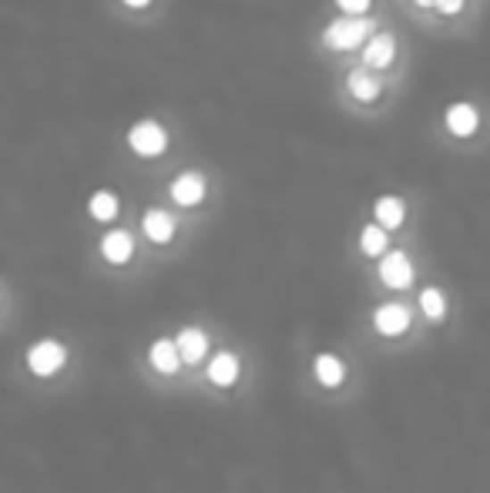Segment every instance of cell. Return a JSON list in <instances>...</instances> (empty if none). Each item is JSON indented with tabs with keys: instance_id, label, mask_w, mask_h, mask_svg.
<instances>
[{
	"instance_id": "obj_1",
	"label": "cell",
	"mask_w": 490,
	"mask_h": 493,
	"mask_svg": "<svg viewBox=\"0 0 490 493\" xmlns=\"http://www.w3.org/2000/svg\"><path fill=\"white\" fill-rule=\"evenodd\" d=\"M373 28L377 24L370 17H339V21H333L329 28L322 30V44L333 47V51H356V47L366 44Z\"/></svg>"
},
{
	"instance_id": "obj_2",
	"label": "cell",
	"mask_w": 490,
	"mask_h": 493,
	"mask_svg": "<svg viewBox=\"0 0 490 493\" xmlns=\"http://www.w3.org/2000/svg\"><path fill=\"white\" fill-rule=\"evenodd\" d=\"M64 363H68V346L57 343V339H41L28 349V370L41 380L57 376L64 370Z\"/></svg>"
},
{
	"instance_id": "obj_3",
	"label": "cell",
	"mask_w": 490,
	"mask_h": 493,
	"mask_svg": "<svg viewBox=\"0 0 490 493\" xmlns=\"http://www.w3.org/2000/svg\"><path fill=\"white\" fill-rule=\"evenodd\" d=\"M128 145H131V151L141 155V158H158L162 151L169 148V131H165L158 121H152V118H145V121L131 124Z\"/></svg>"
},
{
	"instance_id": "obj_4",
	"label": "cell",
	"mask_w": 490,
	"mask_h": 493,
	"mask_svg": "<svg viewBox=\"0 0 490 493\" xmlns=\"http://www.w3.org/2000/svg\"><path fill=\"white\" fill-rule=\"evenodd\" d=\"M379 279H383V286L390 288H410V282L417 279V269H413V262H410L406 252L393 248V252L379 255Z\"/></svg>"
},
{
	"instance_id": "obj_5",
	"label": "cell",
	"mask_w": 490,
	"mask_h": 493,
	"mask_svg": "<svg viewBox=\"0 0 490 493\" xmlns=\"http://www.w3.org/2000/svg\"><path fill=\"white\" fill-rule=\"evenodd\" d=\"M373 329H377L379 336H403L406 329H410V309H406L403 302H383L373 309Z\"/></svg>"
},
{
	"instance_id": "obj_6",
	"label": "cell",
	"mask_w": 490,
	"mask_h": 493,
	"mask_svg": "<svg viewBox=\"0 0 490 493\" xmlns=\"http://www.w3.org/2000/svg\"><path fill=\"white\" fill-rule=\"evenodd\" d=\"M171 343H175L179 359H182V363H192V366L209 356V336H205V329H198V326H185Z\"/></svg>"
},
{
	"instance_id": "obj_7",
	"label": "cell",
	"mask_w": 490,
	"mask_h": 493,
	"mask_svg": "<svg viewBox=\"0 0 490 493\" xmlns=\"http://www.w3.org/2000/svg\"><path fill=\"white\" fill-rule=\"evenodd\" d=\"M169 195L175 205H185V208L198 205L205 198V175L202 171H182L179 179L171 181Z\"/></svg>"
},
{
	"instance_id": "obj_8",
	"label": "cell",
	"mask_w": 490,
	"mask_h": 493,
	"mask_svg": "<svg viewBox=\"0 0 490 493\" xmlns=\"http://www.w3.org/2000/svg\"><path fill=\"white\" fill-rule=\"evenodd\" d=\"M238 372H242V363H238V356H236V353H228V349L215 353V356L209 359V366H205V376H209V383L219 386V389H228V386H236Z\"/></svg>"
},
{
	"instance_id": "obj_9",
	"label": "cell",
	"mask_w": 490,
	"mask_h": 493,
	"mask_svg": "<svg viewBox=\"0 0 490 493\" xmlns=\"http://www.w3.org/2000/svg\"><path fill=\"white\" fill-rule=\"evenodd\" d=\"M393 57H396V38H393V34L383 30V34H370V38H366L363 61L370 64V68H377V71L390 68Z\"/></svg>"
},
{
	"instance_id": "obj_10",
	"label": "cell",
	"mask_w": 490,
	"mask_h": 493,
	"mask_svg": "<svg viewBox=\"0 0 490 493\" xmlns=\"http://www.w3.org/2000/svg\"><path fill=\"white\" fill-rule=\"evenodd\" d=\"M101 255H104V262H112V265L131 262V255H135V238H131V232L112 229V232L101 235Z\"/></svg>"
},
{
	"instance_id": "obj_11",
	"label": "cell",
	"mask_w": 490,
	"mask_h": 493,
	"mask_svg": "<svg viewBox=\"0 0 490 493\" xmlns=\"http://www.w3.org/2000/svg\"><path fill=\"white\" fill-rule=\"evenodd\" d=\"M141 229H145V235L152 238L154 246H169L175 238V219L165 208H148L145 219H141Z\"/></svg>"
},
{
	"instance_id": "obj_12",
	"label": "cell",
	"mask_w": 490,
	"mask_h": 493,
	"mask_svg": "<svg viewBox=\"0 0 490 493\" xmlns=\"http://www.w3.org/2000/svg\"><path fill=\"white\" fill-rule=\"evenodd\" d=\"M373 215H377V221L373 225H379L383 232H390V229H400L406 219V205L400 195H379L377 205H373Z\"/></svg>"
},
{
	"instance_id": "obj_13",
	"label": "cell",
	"mask_w": 490,
	"mask_h": 493,
	"mask_svg": "<svg viewBox=\"0 0 490 493\" xmlns=\"http://www.w3.org/2000/svg\"><path fill=\"white\" fill-rule=\"evenodd\" d=\"M148 366L154 372H162V376H175V372L182 370V359L175 353V343L171 339H154L148 346Z\"/></svg>"
},
{
	"instance_id": "obj_14",
	"label": "cell",
	"mask_w": 490,
	"mask_h": 493,
	"mask_svg": "<svg viewBox=\"0 0 490 493\" xmlns=\"http://www.w3.org/2000/svg\"><path fill=\"white\" fill-rule=\"evenodd\" d=\"M312 372H316V380H320L326 389H336V386H343V380H346V363H343L336 353H320V356L312 359Z\"/></svg>"
},
{
	"instance_id": "obj_15",
	"label": "cell",
	"mask_w": 490,
	"mask_h": 493,
	"mask_svg": "<svg viewBox=\"0 0 490 493\" xmlns=\"http://www.w3.org/2000/svg\"><path fill=\"white\" fill-rule=\"evenodd\" d=\"M447 128L453 138H470L477 131V111L470 104H450L447 108Z\"/></svg>"
},
{
	"instance_id": "obj_16",
	"label": "cell",
	"mask_w": 490,
	"mask_h": 493,
	"mask_svg": "<svg viewBox=\"0 0 490 493\" xmlns=\"http://www.w3.org/2000/svg\"><path fill=\"white\" fill-rule=\"evenodd\" d=\"M121 212V202H118V195L108 192V188H101L87 198V215L95 221H114V215Z\"/></svg>"
},
{
	"instance_id": "obj_17",
	"label": "cell",
	"mask_w": 490,
	"mask_h": 493,
	"mask_svg": "<svg viewBox=\"0 0 490 493\" xmlns=\"http://www.w3.org/2000/svg\"><path fill=\"white\" fill-rule=\"evenodd\" d=\"M346 88H350V95L356 97V101H377L379 91H383V84H379L373 74H366V71H350Z\"/></svg>"
},
{
	"instance_id": "obj_18",
	"label": "cell",
	"mask_w": 490,
	"mask_h": 493,
	"mask_svg": "<svg viewBox=\"0 0 490 493\" xmlns=\"http://www.w3.org/2000/svg\"><path fill=\"white\" fill-rule=\"evenodd\" d=\"M420 309L430 322H444V319H447V296H444L436 286H427L420 292Z\"/></svg>"
},
{
	"instance_id": "obj_19",
	"label": "cell",
	"mask_w": 490,
	"mask_h": 493,
	"mask_svg": "<svg viewBox=\"0 0 490 493\" xmlns=\"http://www.w3.org/2000/svg\"><path fill=\"white\" fill-rule=\"evenodd\" d=\"M386 232L379 229V225H366L363 232H360V248H363L366 255H373V259H379L383 252H386Z\"/></svg>"
},
{
	"instance_id": "obj_20",
	"label": "cell",
	"mask_w": 490,
	"mask_h": 493,
	"mask_svg": "<svg viewBox=\"0 0 490 493\" xmlns=\"http://www.w3.org/2000/svg\"><path fill=\"white\" fill-rule=\"evenodd\" d=\"M370 4H373V0H336V7L346 17H363L366 11H370Z\"/></svg>"
},
{
	"instance_id": "obj_21",
	"label": "cell",
	"mask_w": 490,
	"mask_h": 493,
	"mask_svg": "<svg viewBox=\"0 0 490 493\" xmlns=\"http://www.w3.org/2000/svg\"><path fill=\"white\" fill-rule=\"evenodd\" d=\"M434 7L440 11V14H457L463 7V0H434Z\"/></svg>"
},
{
	"instance_id": "obj_22",
	"label": "cell",
	"mask_w": 490,
	"mask_h": 493,
	"mask_svg": "<svg viewBox=\"0 0 490 493\" xmlns=\"http://www.w3.org/2000/svg\"><path fill=\"white\" fill-rule=\"evenodd\" d=\"M121 4H125V7H131V11H141V7H148L152 0H121Z\"/></svg>"
},
{
	"instance_id": "obj_23",
	"label": "cell",
	"mask_w": 490,
	"mask_h": 493,
	"mask_svg": "<svg viewBox=\"0 0 490 493\" xmlns=\"http://www.w3.org/2000/svg\"><path fill=\"white\" fill-rule=\"evenodd\" d=\"M417 7H434V0H413Z\"/></svg>"
}]
</instances>
